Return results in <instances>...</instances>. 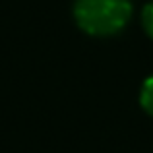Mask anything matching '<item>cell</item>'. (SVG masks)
I'll return each instance as SVG.
<instances>
[{"label": "cell", "mask_w": 153, "mask_h": 153, "mask_svg": "<svg viewBox=\"0 0 153 153\" xmlns=\"http://www.w3.org/2000/svg\"><path fill=\"white\" fill-rule=\"evenodd\" d=\"M132 16L130 0H76L74 18L79 29L95 37L114 35Z\"/></svg>", "instance_id": "cell-1"}, {"label": "cell", "mask_w": 153, "mask_h": 153, "mask_svg": "<svg viewBox=\"0 0 153 153\" xmlns=\"http://www.w3.org/2000/svg\"><path fill=\"white\" fill-rule=\"evenodd\" d=\"M140 105L147 114L153 116V76H149L143 82L142 91H140Z\"/></svg>", "instance_id": "cell-2"}, {"label": "cell", "mask_w": 153, "mask_h": 153, "mask_svg": "<svg viewBox=\"0 0 153 153\" xmlns=\"http://www.w3.org/2000/svg\"><path fill=\"white\" fill-rule=\"evenodd\" d=\"M142 23H143V29H146V33L153 39V2H149L146 8H143Z\"/></svg>", "instance_id": "cell-3"}]
</instances>
